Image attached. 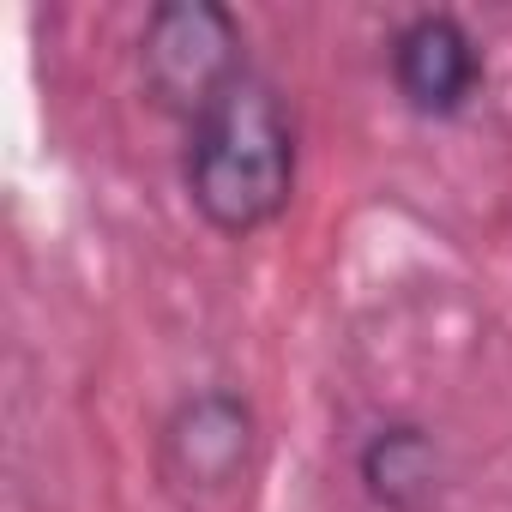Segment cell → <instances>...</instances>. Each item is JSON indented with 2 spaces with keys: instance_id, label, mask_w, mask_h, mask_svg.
Instances as JSON below:
<instances>
[{
  "instance_id": "obj_1",
  "label": "cell",
  "mask_w": 512,
  "mask_h": 512,
  "mask_svg": "<svg viewBox=\"0 0 512 512\" xmlns=\"http://www.w3.org/2000/svg\"><path fill=\"white\" fill-rule=\"evenodd\" d=\"M187 199L217 235H253L296 193V121L272 79L241 73L205 115L187 121Z\"/></svg>"
},
{
  "instance_id": "obj_2",
  "label": "cell",
  "mask_w": 512,
  "mask_h": 512,
  "mask_svg": "<svg viewBox=\"0 0 512 512\" xmlns=\"http://www.w3.org/2000/svg\"><path fill=\"white\" fill-rule=\"evenodd\" d=\"M247 67L241 19L217 0H169L139 31V79L157 109L193 121L205 115Z\"/></svg>"
},
{
  "instance_id": "obj_3",
  "label": "cell",
  "mask_w": 512,
  "mask_h": 512,
  "mask_svg": "<svg viewBox=\"0 0 512 512\" xmlns=\"http://www.w3.org/2000/svg\"><path fill=\"white\" fill-rule=\"evenodd\" d=\"M392 85L410 115L452 121L482 91V49L452 13H416L392 37Z\"/></svg>"
},
{
  "instance_id": "obj_4",
  "label": "cell",
  "mask_w": 512,
  "mask_h": 512,
  "mask_svg": "<svg viewBox=\"0 0 512 512\" xmlns=\"http://www.w3.org/2000/svg\"><path fill=\"white\" fill-rule=\"evenodd\" d=\"M253 458V410L235 392H193L163 422V464L187 488H229Z\"/></svg>"
},
{
  "instance_id": "obj_5",
  "label": "cell",
  "mask_w": 512,
  "mask_h": 512,
  "mask_svg": "<svg viewBox=\"0 0 512 512\" xmlns=\"http://www.w3.org/2000/svg\"><path fill=\"white\" fill-rule=\"evenodd\" d=\"M356 476L380 512H428L440 494V446L422 422H380L356 452Z\"/></svg>"
}]
</instances>
